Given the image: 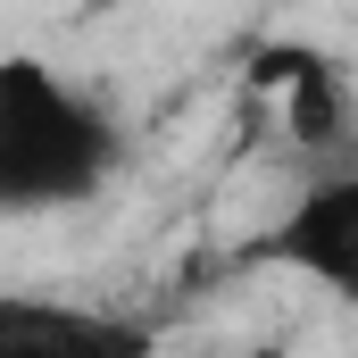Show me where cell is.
<instances>
[{
	"mask_svg": "<svg viewBox=\"0 0 358 358\" xmlns=\"http://www.w3.org/2000/svg\"><path fill=\"white\" fill-rule=\"evenodd\" d=\"M117 159L125 134L92 92L42 59H0V217L84 208L117 176Z\"/></svg>",
	"mask_w": 358,
	"mask_h": 358,
	"instance_id": "1",
	"label": "cell"
},
{
	"mask_svg": "<svg viewBox=\"0 0 358 358\" xmlns=\"http://www.w3.org/2000/svg\"><path fill=\"white\" fill-rule=\"evenodd\" d=\"M259 259L283 275H308L317 292H334L342 308H358V167H334L317 176L259 242Z\"/></svg>",
	"mask_w": 358,
	"mask_h": 358,
	"instance_id": "2",
	"label": "cell"
},
{
	"mask_svg": "<svg viewBox=\"0 0 358 358\" xmlns=\"http://www.w3.org/2000/svg\"><path fill=\"white\" fill-rule=\"evenodd\" d=\"M0 358H150V325L50 292H0Z\"/></svg>",
	"mask_w": 358,
	"mask_h": 358,
	"instance_id": "3",
	"label": "cell"
},
{
	"mask_svg": "<svg viewBox=\"0 0 358 358\" xmlns=\"http://www.w3.org/2000/svg\"><path fill=\"white\" fill-rule=\"evenodd\" d=\"M267 84H283V117H292V142H308V150H334L342 134H350V84L317 59V50H267V67H259Z\"/></svg>",
	"mask_w": 358,
	"mask_h": 358,
	"instance_id": "4",
	"label": "cell"
}]
</instances>
